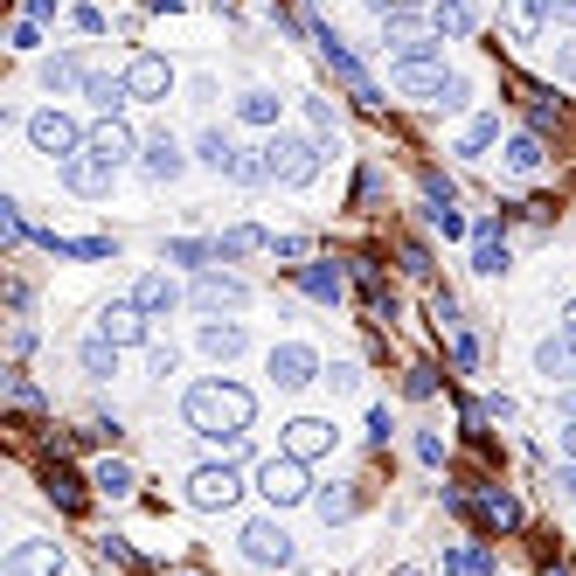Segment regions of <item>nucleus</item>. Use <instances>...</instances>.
<instances>
[{"mask_svg":"<svg viewBox=\"0 0 576 576\" xmlns=\"http://www.w3.org/2000/svg\"><path fill=\"white\" fill-rule=\"evenodd\" d=\"M181 416H188V431H195V438H237V431H250L257 397H250L244 382L208 376V382H195L188 397H181Z\"/></svg>","mask_w":576,"mask_h":576,"instance_id":"nucleus-1","label":"nucleus"},{"mask_svg":"<svg viewBox=\"0 0 576 576\" xmlns=\"http://www.w3.org/2000/svg\"><path fill=\"white\" fill-rule=\"evenodd\" d=\"M257 153H265V167H271V181H278V188H306V181L320 174V146H312V140H299V133H271Z\"/></svg>","mask_w":576,"mask_h":576,"instance_id":"nucleus-2","label":"nucleus"},{"mask_svg":"<svg viewBox=\"0 0 576 576\" xmlns=\"http://www.w3.org/2000/svg\"><path fill=\"white\" fill-rule=\"evenodd\" d=\"M397 91L403 97H424V104H465V84L438 56H416V63H397Z\"/></svg>","mask_w":576,"mask_h":576,"instance_id":"nucleus-3","label":"nucleus"},{"mask_svg":"<svg viewBox=\"0 0 576 576\" xmlns=\"http://www.w3.org/2000/svg\"><path fill=\"white\" fill-rule=\"evenodd\" d=\"M257 493H265L271 507H299V501H312V480H306V459H292V452H278V459H265L257 465Z\"/></svg>","mask_w":576,"mask_h":576,"instance_id":"nucleus-4","label":"nucleus"},{"mask_svg":"<svg viewBox=\"0 0 576 576\" xmlns=\"http://www.w3.org/2000/svg\"><path fill=\"white\" fill-rule=\"evenodd\" d=\"M29 140L49 161H70V153H84L91 133H76V119H63V112H29Z\"/></svg>","mask_w":576,"mask_h":576,"instance_id":"nucleus-5","label":"nucleus"},{"mask_svg":"<svg viewBox=\"0 0 576 576\" xmlns=\"http://www.w3.org/2000/svg\"><path fill=\"white\" fill-rule=\"evenodd\" d=\"M312 42H320V56H327V70L340 76V84H348L361 104H376V84H369V70H361L354 56H348V49H340V35L327 29V21H312Z\"/></svg>","mask_w":576,"mask_h":576,"instance_id":"nucleus-6","label":"nucleus"},{"mask_svg":"<svg viewBox=\"0 0 576 576\" xmlns=\"http://www.w3.org/2000/svg\"><path fill=\"white\" fill-rule=\"evenodd\" d=\"M265 369H271V382H278V389H306V382H320V354H312L306 340H278Z\"/></svg>","mask_w":576,"mask_h":576,"instance_id":"nucleus-7","label":"nucleus"},{"mask_svg":"<svg viewBox=\"0 0 576 576\" xmlns=\"http://www.w3.org/2000/svg\"><path fill=\"white\" fill-rule=\"evenodd\" d=\"M146 327H153V312H146L140 299H112V306L97 312V333H104V340H119V348H140Z\"/></svg>","mask_w":576,"mask_h":576,"instance_id":"nucleus-8","label":"nucleus"},{"mask_svg":"<svg viewBox=\"0 0 576 576\" xmlns=\"http://www.w3.org/2000/svg\"><path fill=\"white\" fill-rule=\"evenodd\" d=\"M237 493H244V480L229 473V459H223V465H202V473L188 480V501H195L202 514H216V507H237Z\"/></svg>","mask_w":576,"mask_h":576,"instance_id":"nucleus-9","label":"nucleus"},{"mask_svg":"<svg viewBox=\"0 0 576 576\" xmlns=\"http://www.w3.org/2000/svg\"><path fill=\"white\" fill-rule=\"evenodd\" d=\"M112 161H97V153L84 146V153H70V161H63V188L70 195H84V202H97V195H112Z\"/></svg>","mask_w":576,"mask_h":576,"instance_id":"nucleus-10","label":"nucleus"},{"mask_svg":"<svg viewBox=\"0 0 576 576\" xmlns=\"http://www.w3.org/2000/svg\"><path fill=\"white\" fill-rule=\"evenodd\" d=\"M244 556L257 569H285V563H292V535H285L278 521H250V528H244Z\"/></svg>","mask_w":576,"mask_h":576,"instance_id":"nucleus-11","label":"nucleus"},{"mask_svg":"<svg viewBox=\"0 0 576 576\" xmlns=\"http://www.w3.org/2000/svg\"><path fill=\"white\" fill-rule=\"evenodd\" d=\"M188 299H195L202 312H237V306L250 299V285H244V278H229V271H202Z\"/></svg>","mask_w":576,"mask_h":576,"instance_id":"nucleus-12","label":"nucleus"},{"mask_svg":"<svg viewBox=\"0 0 576 576\" xmlns=\"http://www.w3.org/2000/svg\"><path fill=\"white\" fill-rule=\"evenodd\" d=\"M125 84H133L140 104H161L174 91V63L167 56H133V63H125Z\"/></svg>","mask_w":576,"mask_h":576,"instance_id":"nucleus-13","label":"nucleus"},{"mask_svg":"<svg viewBox=\"0 0 576 576\" xmlns=\"http://www.w3.org/2000/svg\"><path fill=\"white\" fill-rule=\"evenodd\" d=\"M0 576H63V548L56 542H21V548H8Z\"/></svg>","mask_w":576,"mask_h":576,"instance_id":"nucleus-14","label":"nucleus"},{"mask_svg":"<svg viewBox=\"0 0 576 576\" xmlns=\"http://www.w3.org/2000/svg\"><path fill=\"white\" fill-rule=\"evenodd\" d=\"M535 369H542L548 382H576V333H569V327L548 333L542 348H535Z\"/></svg>","mask_w":576,"mask_h":576,"instance_id":"nucleus-15","label":"nucleus"},{"mask_svg":"<svg viewBox=\"0 0 576 576\" xmlns=\"http://www.w3.org/2000/svg\"><path fill=\"white\" fill-rule=\"evenodd\" d=\"M140 167H146V181H181V167H188V153L174 146V133H153V140L140 146Z\"/></svg>","mask_w":576,"mask_h":576,"instance_id":"nucleus-16","label":"nucleus"},{"mask_svg":"<svg viewBox=\"0 0 576 576\" xmlns=\"http://www.w3.org/2000/svg\"><path fill=\"white\" fill-rule=\"evenodd\" d=\"M244 348H250L244 320H202V354H208V361H237Z\"/></svg>","mask_w":576,"mask_h":576,"instance_id":"nucleus-17","label":"nucleus"},{"mask_svg":"<svg viewBox=\"0 0 576 576\" xmlns=\"http://www.w3.org/2000/svg\"><path fill=\"white\" fill-rule=\"evenodd\" d=\"M84 146L97 153V161H112V167H125V161H133V153H140V146H133V133H125V125H119V119H97Z\"/></svg>","mask_w":576,"mask_h":576,"instance_id":"nucleus-18","label":"nucleus"},{"mask_svg":"<svg viewBox=\"0 0 576 576\" xmlns=\"http://www.w3.org/2000/svg\"><path fill=\"white\" fill-rule=\"evenodd\" d=\"M333 444V424H320V416H299V424H285V452L292 459H320Z\"/></svg>","mask_w":576,"mask_h":576,"instance_id":"nucleus-19","label":"nucleus"},{"mask_svg":"<svg viewBox=\"0 0 576 576\" xmlns=\"http://www.w3.org/2000/svg\"><path fill=\"white\" fill-rule=\"evenodd\" d=\"M473 271H486V278L507 271V244H501V223H493V216L473 229Z\"/></svg>","mask_w":576,"mask_h":576,"instance_id":"nucleus-20","label":"nucleus"},{"mask_svg":"<svg viewBox=\"0 0 576 576\" xmlns=\"http://www.w3.org/2000/svg\"><path fill=\"white\" fill-rule=\"evenodd\" d=\"M542 29V0H501V35L507 42H535Z\"/></svg>","mask_w":576,"mask_h":576,"instance_id":"nucleus-21","label":"nucleus"},{"mask_svg":"<svg viewBox=\"0 0 576 576\" xmlns=\"http://www.w3.org/2000/svg\"><path fill=\"white\" fill-rule=\"evenodd\" d=\"M84 97L97 104L104 119H119L125 104H133V84H125V76H91V84H84Z\"/></svg>","mask_w":576,"mask_h":576,"instance_id":"nucleus-22","label":"nucleus"},{"mask_svg":"<svg viewBox=\"0 0 576 576\" xmlns=\"http://www.w3.org/2000/svg\"><path fill=\"white\" fill-rule=\"evenodd\" d=\"M299 285H306V299H320V306H340V265H299Z\"/></svg>","mask_w":576,"mask_h":576,"instance_id":"nucleus-23","label":"nucleus"},{"mask_svg":"<svg viewBox=\"0 0 576 576\" xmlns=\"http://www.w3.org/2000/svg\"><path fill=\"white\" fill-rule=\"evenodd\" d=\"M91 84V76H84V63H76V56H42V91H84Z\"/></svg>","mask_w":576,"mask_h":576,"instance_id":"nucleus-24","label":"nucleus"},{"mask_svg":"<svg viewBox=\"0 0 576 576\" xmlns=\"http://www.w3.org/2000/svg\"><path fill=\"white\" fill-rule=\"evenodd\" d=\"M133 299H140L146 312H174V306H181V285H174L167 271H146V278H140V292H133Z\"/></svg>","mask_w":576,"mask_h":576,"instance_id":"nucleus-25","label":"nucleus"},{"mask_svg":"<svg viewBox=\"0 0 576 576\" xmlns=\"http://www.w3.org/2000/svg\"><path fill=\"white\" fill-rule=\"evenodd\" d=\"M431 29L438 35H473V8H465V0H438V8H431Z\"/></svg>","mask_w":576,"mask_h":576,"instance_id":"nucleus-26","label":"nucleus"},{"mask_svg":"<svg viewBox=\"0 0 576 576\" xmlns=\"http://www.w3.org/2000/svg\"><path fill=\"white\" fill-rule=\"evenodd\" d=\"M444 576H493V556H486V542H465L444 556Z\"/></svg>","mask_w":576,"mask_h":576,"instance_id":"nucleus-27","label":"nucleus"},{"mask_svg":"<svg viewBox=\"0 0 576 576\" xmlns=\"http://www.w3.org/2000/svg\"><path fill=\"white\" fill-rule=\"evenodd\" d=\"M91 486H97V493H112V501H125V493H133L140 480H133V465H125V459H104L97 473H91Z\"/></svg>","mask_w":576,"mask_h":576,"instance_id":"nucleus-28","label":"nucleus"},{"mask_svg":"<svg viewBox=\"0 0 576 576\" xmlns=\"http://www.w3.org/2000/svg\"><path fill=\"white\" fill-rule=\"evenodd\" d=\"M167 265H223V244H202V237H174V244H167Z\"/></svg>","mask_w":576,"mask_h":576,"instance_id":"nucleus-29","label":"nucleus"},{"mask_svg":"<svg viewBox=\"0 0 576 576\" xmlns=\"http://www.w3.org/2000/svg\"><path fill=\"white\" fill-rule=\"evenodd\" d=\"M49 250H56V257H91V265H97V257H119L112 237H49Z\"/></svg>","mask_w":576,"mask_h":576,"instance_id":"nucleus-30","label":"nucleus"},{"mask_svg":"<svg viewBox=\"0 0 576 576\" xmlns=\"http://www.w3.org/2000/svg\"><path fill=\"white\" fill-rule=\"evenodd\" d=\"M223 265H229V257H250V250H265L271 237H265V229H257V223H237V229H223Z\"/></svg>","mask_w":576,"mask_h":576,"instance_id":"nucleus-31","label":"nucleus"},{"mask_svg":"<svg viewBox=\"0 0 576 576\" xmlns=\"http://www.w3.org/2000/svg\"><path fill=\"white\" fill-rule=\"evenodd\" d=\"M382 49H389V56H397V63H416V56H438V35H416V29H397V35H389Z\"/></svg>","mask_w":576,"mask_h":576,"instance_id":"nucleus-32","label":"nucleus"},{"mask_svg":"<svg viewBox=\"0 0 576 576\" xmlns=\"http://www.w3.org/2000/svg\"><path fill=\"white\" fill-rule=\"evenodd\" d=\"M84 376H97V382H104V376H119V340H104V333L84 340Z\"/></svg>","mask_w":576,"mask_h":576,"instance_id":"nucleus-33","label":"nucleus"},{"mask_svg":"<svg viewBox=\"0 0 576 576\" xmlns=\"http://www.w3.org/2000/svg\"><path fill=\"white\" fill-rule=\"evenodd\" d=\"M507 167H514V174H535V167H542V133H514V140H507Z\"/></svg>","mask_w":576,"mask_h":576,"instance_id":"nucleus-34","label":"nucleus"},{"mask_svg":"<svg viewBox=\"0 0 576 576\" xmlns=\"http://www.w3.org/2000/svg\"><path fill=\"white\" fill-rule=\"evenodd\" d=\"M202 167H216V174H229V167H237V146H229V133H202Z\"/></svg>","mask_w":576,"mask_h":576,"instance_id":"nucleus-35","label":"nucleus"},{"mask_svg":"<svg viewBox=\"0 0 576 576\" xmlns=\"http://www.w3.org/2000/svg\"><path fill=\"white\" fill-rule=\"evenodd\" d=\"M312 507H320V521L333 528V521H348V514H354V493H348V486H327V493H312Z\"/></svg>","mask_w":576,"mask_h":576,"instance_id":"nucleus-36","label":"nucleus"},{"mask_svg":"<svg viewBox=\"0 0 576 576\" xmlns=\"http://www.w3.org/2000/svg\"><path fill=\"white\" fill-rule=\"evenodd\" d=\"M237 112H244V125H278V97L271 91H244Z\"/></svg>","mask_w":576,"mask_h":576,"instance_id":"nucleus-37","label":"nucleus"},{"mask_svg":"<svg viewBox=\"0 0 576 576\" xmlns=\"http://www.w3.org/2000/svg\"><path fill=\"white\" fill-rule=\"evenodd\" d=\"M49 493H56V507H84V480H76V473H63V465H56V473H49Z\"/></svg>","mask_w":576,"mask_h":576,"instance_id":"nucleus-38","label":"nucleus"},{"mask_svg":"<svg viewBox=\"0 0 576 576\" xmlns=\"http://www.w3.org/2000/svg\"><path fill=\"white\" fill-rule=\"evenodd\" d=\"M493 140H501V119H473V125H465V140H459V153H486Z\"/></svg>","mask_w":576,"mask_h":576,"instance_id":"nucleus-39","label":"nucleus"},{"mask_svg":"<svg viewBox=\"0 0 576 576\" xmlns=\"http://www.w3.org/2000/svg\"><path fill=\"white\" fill-rule=\"evenodd\" d=\"M8 403H14V410H42V389L14 369V376H8Z\"/></svg>","mask_w":576,"mask_h":576,"instance_id":"nucleus-40","label":"nucleus"},{"mask_svg":"<svg viewBox=\"0 0 576 576\" xmlns=\"http://www.w3.org/2000/svg\"><path fill=\"white\" fill-rule=\"evenodd\" d=\"M306 125H312L320 140H333V125H340V119H333V104H327V97H306Z\"/></svg>","mask_w":576,"mask_h":576,"instance_id":"nucleus-41","label":"nucleus"},{"mask_svg":"<svg viewBox=\"0 0 576 576\" xmlns=\"http://www.w3.org/2000/svg\"><path fill=\"white\" fill-rule=\"evenodd\" d=\"M14 49H21V56H35V49H42V21H29V14H21L14 21V35H8Z\"/></svg>","mask_w":576,"mask_h":576,"instance_id":"nucleus-42","label":"nucleus"},{"mask_svg":"<svg viewBox=\"0 0 576 576\" xmlns=\"http://www.w3.org/2000/svg\"><path fill=\"white\" fill-rule=\"evenodd\" d=\"M97 556H104V563H119V569H146V563L133 556V548L119 542V535H104V542H97Z\"/></svg>","mask_w":576,"mask_h":576,"instance_id":"nucleus-43","label":"nucleus"},{"mask_svg":"<svg viewBox=\"0 0 576 576\" xmlns=\"http://www.w3.org/2000/svg\"><path fill=\"white\" fill-rule=\"evenodd\" d=\"M0 237H8V244L29 237V223H21V202H0Z\"/></svg>","mask_w":576,"mask_h":576,"instance_id":"nucleus-44","label":"nucleus"},{"mask_svg":"<svg viewBox=\"0 0 576 576\" xmlns=\"http://www.w3.org/2000/svg\"><path fill=\"white\" fill-rule=\"evenodd\" d=\"M431 229H438V237H465V216L444 202V208H431Z\"/></svg>","mask_w":576,"mask_h":576,"instance_id":"nucleus-45","label":"nucleus"},{"mask_svg":"<svg viewBox=\"0 0 576 576\" xmlns=\"http://www.w3.org/2000/svg\"><path fill=\"white\" fill-rule=\"evenodd\" d=\"M431 389H438V369H410V376H403V397H416V403H424Z\"/></svg>","mask_w":576,"mask_h":576,"instance_id":"nucleus-46","label":"nucleus"},{"mask_svg":"<svg viewBox=\"0 0 576 576\" xmlns=\"http://www.w3.org/2000/svg\"><path fill=\"white\" fill-rule=\"evenodd\" d=\"M416 459H424V465H444V438H438V431H416Z\"/></svg>","mask_w":576,"mask_h":576,"instance_id":"nucleus-47","label":"nucleus"},{"mask_svg":"<svg viewBox=\"0 0 576 576\" xmlns=\"http://www.w3.org/2000/svg\"><path fill=\"white\" fill-rule=\"evenodd\" d=\"M424 195H431V208H444V202H459V188L444 174H424Z\"/></svg>","mask_w":576,"mask_h":576,"instance_id":"nucleus-48","label":"nucleus"},{"mask_svg":"<svg viewBox=\"0 0 576 576\" xmlns=\"http://www.w3.org/2000/svg\"><path fill=\"white\" fill-rule=\"evenodd\" d=\"M431 320H438V327H459V299L438 292V299H431Z\"/></svg>","mask_w":576,"mask_h":576,"instance_id":"nucleus-49","label":"nucleus"},{"mask_svg":"<svg viewBox=\"0 0 576 576\" xmlns=\"http://www.w3.org/2000/svg\"><path fill=\"white\" fill-rule=\"evenodd\" d=\"M70 21H76L84 35H104V8H70Z\"/></svg>","mask_w":576,"mask_h":576,"instance_id":"nucleus-50","label":"nucleus"},{"mask_svg":"<svg viewBox=\"0 0 576 576\" xmlns=\"http://www.w3.org/2000/svg\"><path fill=\"white\" fill-rule=\"evenodd\" d=\"M452 354H459V369H473V361H480V340H473V333H459V340H452Z\"/></svg>","mask_w":576,"mask_h":576,"instance_id":"nucleus-51","label":"nucleus"},{"mask_svg":"<svg viewBox=\"0 0 576 576\" xmlns=\"http://www.w3.org/2000/svg\"><path fill=\"white\" fill-rule=\"evenodd\" d=\"M556 76H569V84H576V35L556 49Z\"/></svg>","mask_w":576,"mask_h":576,"instance_id":"nucleus-52","label":"nucleus"},{"mask_svg":"<svg viewBox=\"0 0 576 576\" xmlns=\"http://www.w3.org/2000/svg\"><path fill=\"white\" fill-rule=\"evenodd\" d=\"M369 8H376V14H416L424 0H369Z\"/></svg>","mask_w":576,"mask_h":576,"instance_id":"nucleus-53","label":"nucleus"},{"mask_svg":"<svg viewBox=\"0 0 576 576\" xmlns=\"http://www.w3.org/2000/svg\"><path fill=\"white\" fill-rule=\"evenodd\" d=\"M556 486H563V493H569V507H576V465H569V459H563V465H556Z\"/></svg>","mask_w":576,"mask_h":576,"instance_id":"nucleus-54","label":"nucleus"},{"mask_svg":"<svg viewBox=\"0 0 576 576\" xmlns=\"http://www.w3.org/2000/svg\"><path fill=\"white\" fill-rule=\"evenodd\" d=\"M29 8V21H56V0H21Z\"/></svg>","mask_w":576,"mask_h":576,"instance_id":"nucleus-55","label":"nucleus"},{"mask_svg":"<svg viewBox=\"0 0 576 576\" xmlns=\"http://www.w3.org/2000/svg\"><path fill=\"white\" fill-rule=\"evenodd\" d=\"M556 410H563V416H576V382H563V397H556Z\"/></svg>","mask_w":576,"mask_h":576,"instance_id":"nucleus-56","label":"nucleus"},{"mask_svg":"<svg viewBox=\"0 0 576 576\" xmlns=\"http://www.w3.org/2000/svg\"><path fill=\"white\" fill-rule=\"evenodd\" d=\"M542 14H563V21H569V14H576V0H542Z\"/></svg>","mask_w":576,"mask_h":576,"instance_id":"nucleus-57","label":"nucleus"},{"mask_svg":"<svg viewBox=\"0 0 576 576\" xmlns=\"http://www.w3.org/2000/svg\"><path fill=\"white\" fill-rule=\"evenodd\" d=\"M563 459L576 465V416H569V431H563Z\"/></svg>","mask_w":576,"mask_h":576,"instance_id":"nucleus-58","label":"nucleus"},{"mask_svg":"<svg viewBox=\"0 0 576 576\" xmlns=\"http://www.w3.org/2000/svg\"><path fill=\"white\" fill-rule=\"evenodd\" d=\"M146 8H153V14H174V8H181V0H146Z\"/></svg>","mask_w":576,"mask_h":576,"instance_id":"nucleus-59","label":"nucleus"},{"mask_svg":"<svg viewBox=\"0 0 576 576\" xmlns=\"http://www.w3.org/2000/svg\"><path fill=\"white\" fill-rule=\"evenodd\" d=\"M563 327H569V333H576V299H569V312H563Z\"/></svg>","mask_w":576,"mask_h":576,"instance_id":"nucleus-60","label":"nucleus"},{"mask_svg":"<svg viewBox=\"0 0 576 576\" xmlns=\"http://www.w3.org/2000/svg\"><path fill=\"white\" fill-rule=\"evenodd\" d=\"M542 576H569V569H542Z\"/></svg>","mask_w":576,"mask_h":576,"instance_id":"nucleus-61","label":"nucleus"},{"mask_svg":"<svg viewBox=\"0 0 576 576\" xmlns=\"http://www.w3.org/2000/svg\"><path fill=\"white\" fill-rule=\"evenodd\" d=\"M397 576H424V569H397Z\"/></svg>","mask_w":576,"mask_h":576,"instance_id":"nucleus-62","label":"nucleus"},{"mask_svg":"<svg viewBox=\"0 0 576 576\" xmlns=\"http://www.w3.org/2000/svg\"><path fill=\"white\" fill-rule=\"evenodd\" d=\"M181 576H202V569H181Z\"/></svg>","mask_w":576,"mask_h":576,"instance_id":"nucleus-63","label":"nucleus"},{"mask_svg":"<svg viewBox=\"0 0 576 576\" xmlns=\"http://www.w3.org/2000/svg\"><path fill=\"white\" fill-rule=\"evenodd\" d=\"M493 576H501V569H493Z\"/></svg>","mask_w":576,"mask_h":576,"instance_id":"nucleus-64","label":"nucleus"}]
</instances>
